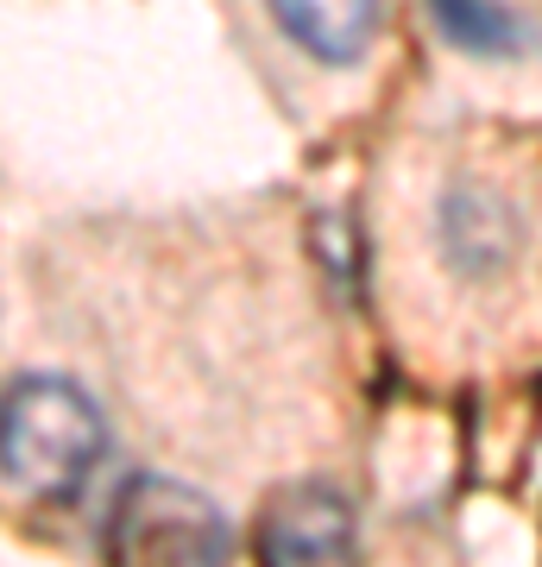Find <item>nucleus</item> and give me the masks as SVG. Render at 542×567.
Instances as JSON below:
<instances>
[{
    "instance_id": "obj_3",
    "label": "nucleus",
    "mask_w": 542,
    "mask_h": 567,
    "mask_svg": "<svg viewBox=\"0 0 542 567\" xmlns=\"http://www.w3.org/2000/svg\"><path fill=\"white\" fill-rule=\"evenodd\" d=\"M259 567H360L354 498L321 480L278 492L259 524Z\"/></svg>"
},
{
    "instance_id": "obj_1",
    "label": "nucleus",
    "mask_w": 542,
    "mask_h": 567,
    "mask_svg": "<svg viewBox=\"0 0 542 567\" xmlns=\"http://www.w3.org/2000/svg\"><path fill=\"white\" fill-rule=\"evenodd\" d=\"M108 454L95 398L58 372H32L0 391V473L32 498H70Z\"/></svg>"
},
{
    "instance_id": "obj_6",
    "label": "nucleus",
    "mask_w": 542,
    "mask_h": 567,
    "mask_svg": "<svg viewBox=\"0 0 542 567\" xmlns=\"http://www.w3.org/2000/svg\"><path fill=\"white\" fill-rule=\"evenodd\" d=\"M429 20L454 51H473V58H523L530 51V20L511 13L504 0H429Z\"/></svg>"
},
{
    "instance_id": "obj_2",
    "label": "nucleus",
    "mask_w": 542,
    "mask_h": 567,
    "mask_svg": "<svg viewBox=\"0 0 542 567\" xmlns=\"http://www.w3.org/2000/svg\"><path fill=\"white\" fill-rule=\"evenodd\" d=\"M108 561L114 567H227L234 561V529L222 505L202 498L183 480L140 473L126 480L108 517Z\"/></svg>"
},
{
    "instance_id": "obj_5",
    "label": "nucleus",
    "mask_w": 542,
    "mask_h": 567,
    "mask_svg": "<svg viewBox=\"0 0 542 567\" xmlns=\"http://www.w3.org/2000/svg\"><path fill=\"white\" fill-rule=\"evenodd\" d=\"M265 7L284 25V39L328 70L360 63L385 25V0H265Z\"/></svg>"
},
{
    "instance_id": "obj_4",
    "label": "nucleus",
    "mask_w": 542,
    "mask_h": 567,
    "mask_svg": "<svg viewBox=\"0 0 542 567\" xmlns=\"http://www.w3.org/2000/svg\"><path fill=\"white\" fill-rule=\"evenodd\" d=\"M518 208L504 203L499 189H485V183H454L442 203V252L454 271H467V278H492V271H504L511 265V252H518Z\"/></svg>"
}]
</instances>
